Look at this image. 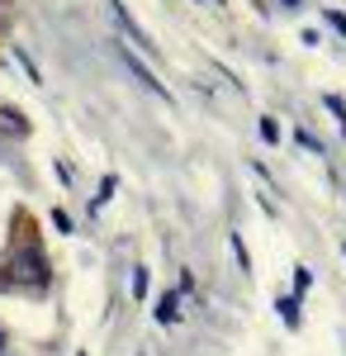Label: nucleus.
<instances>
[{"label":"nucleus","instance_id":"nucleus-1","mask_svg":"<svg viewBox=\"0 0 346 356\" xmlns=\"http://www.w3.org/2000/svg\"><path fill=\"white\" fill-rule=\"evenodd\" d=\"M5 280H0V285H5V290H19V285H33V280H38V285H43V280H48V261H43V252H38V247H24V252H15V257H10V266H5Z\"/></svg>","mask_w":346,"mask_h":356},{"label":"nucleus","instance_id":"nucleus-2","mask_svg":"<svg viewBox=\"0 0 346 356\" xmlns=\"http://www.w3.org/2000/svg\"><path fill=\"white\" fill-rule=\"evenodd\" d=\"M114 53H119V62H124V67H129V72H133V76H138L142 86H147V90H157L161 100H171V86L157 81V76H152V72H147V67H142V62H138V57L129 53V48H124V43H114Z\"/></svg>","mask_w":346,"mask_h":356},{"label":"nucleus","instance_id":"nucleus-3","mask_svg":"<svg viewBox=\"0 0 346 356\" xmlns=\"http://www.w3.org/2000/svg\"><path fill=\"white\" fill-rule=\"evenodd\" d=\"M109 10H114V19L124 24V33L133 38L138 48H147V53H152V38H147V33H142V24H138L133 15H129V5H124V0H109Z\"/></svg>","mask_w":346,"mask_h":356},{"label":"nucleus","instance_id":"nucleus-4","mask_svg":"<svg viewBox=\"0 0 346 356\" xmlns=\"http://www.w3.org/2000/svg\"><path fill=\"white\" fill-rule=\"evenodd\" d=\"M157 323H166V328H171V323H181V295H176V290H166V295H161Z\"/></svg>","mask_w":346,"mask_h":356},{"label":"nucleus","instance_id":"nucleus-5","mask_svg":"<svg viewBox=\"0 0 346 356\" xmlns=\"http://www.w3.org/2000/svg\"><path fill=\"white\" fill-rule=\"evenodd\" d=\"M275 309H280V318H285V328H299V300H294V295H285V300L275 304Z\"/></svg>","mask_w":346,"mask_h":356},{"label":"nucleus","instance_id":"nucleus-6","mask_svg":"<svg viewBox=\"0 0 346 356\" xmlns=\"http://www.w3.org/2000/svg\"><path fill=\"white\" fill-rule=\"evenodd\" d=\"M322 105L337 114V124H342V134H346V100H342V95H322Z\"/></svg>","mask_w":346,"mask_h":356},{"label":"nucleus","instance_id":"nucleus-7","mask_svg":"<svg viewBox=\"0 0 346 356\" xmlns=\"http://www.w3.org/2000/svg\"><path fill=\"white\" fill-rule=\"evenodd\" d=\"M133 300H147V271L133 266Z\"/></svg>","mask_w":346,"mask_h":356},{"label":"nucleus","instance_id":"nucleus-8","mask_svg":"<svg viewBox=\"0 0 346 356\" xmlns=\"http://www.w3.org/2000/svg\"><path fill=\"white\" fill-rule=\"evenodd\" d=\"M308 285H313V271H308V266H299V271H294V295H304Z\"/></svg>","mask_w":346,"mask_h":356},{"label":"nucleus","instance_id":"nucleus-9","mask_svg":"<svg viewBox=\"0 0 346 356\" xmlns=\"http://www.w3.org/2000/svg\"><path fill=\"white\" fill-rule=\"evenodd\" d=\"M294 138H299V147H308V152H318V157H322V143H318V138H313V134H304V129H299V134H294Z\"/></svg>","mask_w":346,"mask_h":356},{"label":"nucleus","instance_id":"nucleus-10","mask_svg":"<svg viewBox=\"0 0 346 356\" xmlns=\"http://www.w3.org/2000/svg\"><path fill=\"white\" fill-rule=\"evenodd\" d=\"M233 252H238V266H242V271H252V257H247V247H242L238 233H233Z\"/></svg>","mask_w":346,"mask_h":356},{"label":"nucleus","instance_id":"nucleus-11","mask_svg":"<svg viewBox=\"0 0 346 356\" xmlns=\"http://www.w3.org/2000/svg\"><path fill=\"white\" fill-rule=\"evenodd\" d=\"M261 138H266V143H280V124H275V119H261Z\"/></svg>","mask_w":346,"mask_h":356},{"label":"nucleus","instance_id":"nucleus-12","mask_svg":"<svg viewBox=\"0 0 346 356\" xmlns=\"http://www.w3.org/2000/svg\"><path fill=\"white\" fill-rule=\"evenodd\" d=\"M327 24H332V29L346 38V15H342V10H327Z\"/></svg>","mask_w":346,"mask_h":356},{"label":"nucleus","instance_id":"nucleus-13","mask_svg":"<svg viewBox=\"0 0 346 356\" xmlns=\"http://www.w3.org/2000/svg\"><path fill=\"white\" fill-rule=\"evenodd\" d=\"M53 223L62 228V233H72V219H67V209H53Z\"/></svg>","mask_w":346,"mask_h":356},{"label":"nucleus","instance_id":"nucleus-14","mask_svg":"<svg viewBox=\"0 0 346 356\" xmlns=\"http://www.w3.org/2000/svg\"><path fill=\"white\" fill-rule=\"evenodd\" d=\"M109 195H114V176H105V181H100V195H95V200H100V204H105Z\"/></svg>","mask_w":346,"mask_h":356},{"label":"nucleus","instance_id":"nucleus-15","mask_svg":"<svg viewBox=\"0 0 346 356\" xmlns=\"http://www.w3.org/2000/svg\"><path fill=\"white\" fill-rule=\"evenodd\" d=\"M285 5H304V0H285Z\"/></svg>","mask_w":346,"mask_h":356},{"label":"nucleus","instance_id":"nucleus-16","mask_svg":"<svg viewBox=\"0 0 346 356\" xmlns=\"http://www.w3.org/2000/svg\"><path fill=\"white\" fill-rule=\"evenodd\" d=\"M342 252H346V243H342Z\"/></svg>","mask_w":346,"mask_h":356}]
</instances>
